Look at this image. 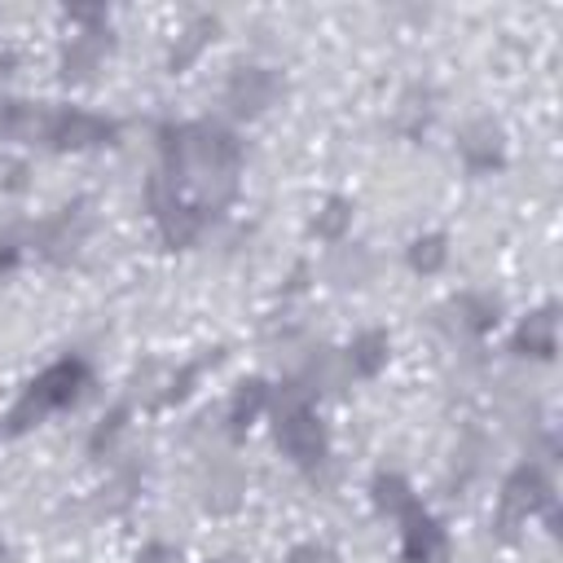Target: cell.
<instances>
[{"label": "cell", "mask_w": 563, "mask_h": 563, "mask_svg": "<svg viewBox=\"0 0 563 563\" xmlns=\"http://www.w3.org/2000/svg\"><path fill=\"white\" fill-rule=\"evenodd\" d=\"M163 150V180L176 194H194V207L202 216H216L233 189L242 167V145L220 123H167L158 132Z\"/></svg>", "instance_id": "cell-1"}, {"label": "cell", "mask_w": 563, "mask_h": 563, "mask_svg": "<svg viewBox=\"0 0 563 563\" xmlns=\"http://www.w3.org/2000/svg\"><path fill=\"white\" fill-rule=\"evenodd\" d=\"M84 383H88V365L79 361V356H66V361H57V365H48L35 383H26V391L18 396V405L9 409V418H4V431H26V427H35L48 409H62V405H70L79 391H84Z\"/></svg>", "instance_id": "cell-2"}, {"label": "cell", "mask_w": 563, "mask_h": 563, "mask_svg": "<svg viewBox=\"0 0 563 563\" xmlns=\"http://www.w3.org/2000/svg\"><path fill=\"white\" fill-rule=\"evenodd\" d=\"M308 387L303 383H290L282 396H277V444L299 462V466H321L325 462V449H330V440H325V427H321V418L308 409V396H303Z\"/></svg>", "instance_id": "cell-3"}, {"label": "cell", "mask_w": 563, "mask_h": 563, "mask_svg": "<svg viewBox=\"0 0 563 563\" xmlns=\"http://www.w3.org/2000/svg\"><path fill=\"white\" fill-rule=\"evenodd\" d=\"M545 501H550V479H545V471L532 466V462L515 466L510 479L501 484V497H497V532H501V537H515V528H519L532 510H541Z\"/></svg>", "instance_id": "cell-4"}, {"label": "cell", "mask_w": 563, "mask_h": 563, "mask_svg": "<svg viewBox=\"0 0 563 563\" xmlns=\"http://www.w3.org/2000/svg\"><path fill=\"white\" fill-rule=\"evenodd\" d=\"M282 92H286V79H282L277 70H268V66H238V70L229 75L224 101H229L233 114L255 119V114H264Z\"/></svg>", "instance_id": "cell-5"}, {"label": "cell", "mask_w": 563, "mask_h": 563, "mask_svg": "<svg viewBox=\"0 0 563 563\" xmlns=\"http://www.w3.org/2000/svg\"><path fill=\"white\" fill-rule=\"evenodd\" d=\"M119 136V128L101 114L88 110H48V128L44 141L53 150H92V145H110Z\"/></svg>", "instance_id": "cell-6"}, {"label": "cell", "mask_w": 563, "mask_h": 563, "mask_svg": "<svg viewBox=\"0 0 563 563\" xmlns=\"http://www.w3.org/2000/svg\"><path fill=\"white\" fill-rule=\"evenodd\" d=\"M88 224H92L88 202H84V198H79V202H66L48 224H40V251H44L48 260H70V255L79 251Z\"/></svg>", "instance_id": "cell-7"}, {"label": "cell", "mask_w": 563, "mask_h": 563, "mask_svg": "<svg viewBox=\"0 0 563 563\" xmlns=\"http://www.w3.org/2000/svg\"><path fill=\"white\" fill-rule=\"evenodd\" d=\"M400 523H405V532H400L405 563H449V541H444V528H440L431 515L413 510V515H405Z\"/></svg>", "instance_id": "cell-8"}, {"label": "cell", "mask_w": 563, "mask_h": 563, "mask_svg": "<svg viewBox=\"0 0 563 563\" xmlns=\"http://www.w3.org/2000/svg\"><path fill=\"white\" fill-rule=\"evenodd\" d=\"M106 53H110V35H106V26H88V31L70 35V44L62 48V79H66V84L92 79V70L101 66Z\"/></svg>", "instance_id": "cell-9"}, {"label": "cell", "mask_w": 563, "mask_h": 563, "mask_svg": "<svg viewBox=\"0 0 563 563\" xmlns=\"http://www.w3.org/2000/svg\"><path fill=\"white\" fill-rule=\"evenodd\" d=\"M457 150H462V158H466L471 172H493V167H501V158H506V141H501V128H497L493 119H475V123L462 132Z\"/></svg>", "instance_id": "cell-10"}, {"label": "cell", "mask_w": 563, "mask_h": 563, "mask_svg": "<svg viewBox=\"0 0 563 563\" xmlns=\"http://www.w3.org/2000/svg\"><path fill=\"white\" fill-rule=\"evenodd\" d=\"M559 347V312L545 303L537 312H528L515 330V352L519 356H537V361H550Z\"/></svg>", "instance_id": "cell-11"}, {"label": "cell", "mask_w": 563, "mask_h": 563, "mask_svg": "<svg viewBox=\"0 0 563 563\" xmlns=\"http://www.w3.org/2000/svg\"><path fill=\"white\" fill-rule=\"evenodd\" d=\"M48 110L31 101H0V141H44Z\"/></svg>", "instance_id": "cell-12"}, {"label": "cell", "mask_w": 563, "mask_h": 563, "mask_svg": "<svg viewBox=\"0 0 563 563\" xmlns=\"http://www.w3.org/2000/svg\"><path fill=\"white\" fill-rule=\"evenodd\" d=\"M369 493H374V506H378L383 515H391V519H405V515H413V510H418L409 479H405V475H396V471H378V475H374V484H369Z\"/></svg>", "instance_id": "cell-13"}, {"label": "cell", "mask_w": 563, "mask_h": 563, "mask_svg": "<svg viewBox=\"0 0 563 563\" xmlns=\"http://www.w3.org/2000/svg\"><path fill=\"white\" fill-rule=\"evenodd\" d=\"M264 405H268V383H264V378H246V383H238L233 396H229V431L242 435V431L260 418Z\"/></svg>", "instance_id": "cell-14"}, {"label": "cell", "mask_w": 563, "mask_h": 563, "mask_svg": "<svg viewBox=\"0 0 563 563\" xmlns=\"http://www.w3.org/2000/svg\"><path fill=\"white\" fill-rule=\"evenodd\" d=\"M216 35V18H207V13H198L185 31H180V40L172 44V53H167V70L176 75V70H185L202 48H207V40Z\"/></svg>", "instance_id": "cell-15"}, {"label": "cell", "mask_w": 563, "mask_h": 563, "mask_svg": "<svg viewBox=\"0 0 563 563\" xmlns=\"http://www.w3.org/2000/svg\"><path fill=\"white\" fill-rule=\"evenodd\" d=\"M387 365V334L383 330H365L356 334V343L347 347V369L361 378H374Z\"/></svg>", "instance_id": "cell-16"}, {"label": "cell", "mask_w": 563, "mask_h": 563, "mask_svg": "<svg viewBox=\"0 0 563 563\" xmlns=\"http://www.w3.org/2000/svg\"><path fill=\"white\" fill-rule=\"evenodd\" d=\"M449 260V238L444 233H422L409 242V264L413 273H440Z\"/></svg>", "instance_id": "cell-17"}, {"label": "cell", "mask_w": 563, "mask_h": 563, "mask_svg": "<svg viewBox=\"0 0 563 563\" xmlns=\"http://www.w3.org/2000/svg\"><path fill=\"white\" fill-rule=\"evenodd\" d=\"M325 273H330V282H339V286H361V282L369 277V255H365L361 246H352V251L343 246V251L330 255V268H325Z\"/></svg>", "instance_id": "cell-18"}, {"label": "cell", "mask_w": 563, "mask_h": 563, "mask_svg": "<svg viewBox=\"0 0 563 563\" xmlns=\"http://www.w3.org/2000/svg\"><path fill=\"white\" fill-rule=\"evenodd\" d=\"M453 312H457V321H462L466 330H475V334H484V330L497 325V299H488V295H462V299L453 303Z\"/></svg>", "instance_id": "cell-19"}, {"label": "cell", "mask_w": 563, "mask_h": 563, "mask_svg": "<svg viewBox=\"0 0 563 563\" xmlns=\"http://www.w3.org/2000/svg\"><path fill=\"white\" fill-rule=\"evenodd\" d=\"M347 224H352V202L347 198H325V207L317 211V224L312 229H317V238H330L334 242V238H343Z\"/></svg>", "instance_id": "cell-20"}, {"label": "cell", "mask_w": 563, "mask_h": 563, "mask_svg": "<svg viewBox=\"0 0 563 563\" xmlns=\"http://www.w3.org/2000/svg\"><path fill=\"white\" fill-rule=\"evenodd\" d=\"M123 427H128V409L119 405V409H110V413H106V418L92 427V435H88V449H92V457H101V453H106V449L119 440V431H123Z\"/></svg>", "instance_id": "cell-21"}, {"label": "cell", "mask_w": 563, "mask_h": 563, "mask_svg": "<svg viewBox=\"0 0 563 563\" xmlns=\"http://www.w3.org/2000/svg\"><path fill=\"white\" fill-rule=\"evenodd\" d=\"M282 563H339V554L325 550V545H295Z\"/></svg>", "instance_id": "cell-22"}, {"label": "cell", "mask_w": 563, "mask_h": 563, "mask_svg": "<svg viewBox=\"0 0 563 563\" xmlns=\"http://www.w3.org/2000/svg\"><path fill=\"white\" fill-rule=\"evenodd\" d=\"M136 563H180V554H176L172 545H163V541H154V545H145V550L136 554Z\"/></svg>", "instance_id": "cell-23"}, {"label": "cell", "mask_w": 563, "mask_h": 563, "mask_svg": "<svg viewBox=\"0 0 563 563\" xmlns=\"http://www.w3.org/2000/svg\"><path fill=\"white\" fill-rule=\"evenodd\" d=\"M13 260H18L13 251H0V273H4V268H13Z\"/></svg>", "instance_id": "cell-24"}, {"label": "cell", "mask_w": 563, "mask_h": 563, "mask_svg": "<svg viewBox=\"0 0 563 563\" xmlns=\"http://www.w3.org/2000/svg\"><path fill=\"white\" fill-rule=\"evenodd\" d=\"M9 66H13V57H9V53H0V79H9Z\"/></svg>", "instance_id": "cell-25"}, {"label": "cell", "mask_w": 563, "mask_h": 563, "mask_svg": "<svg viewBox=\"0 0 563 563\" xmlns=\"http://www.w3.org/2000/svg\"><path fill=\"white\" fill-rule=\"evenodd\" d=\"M211 563H238V559H233V554H224V559H211Z\"/></svg>", "instance_id": "cell-26"}, {"label": "cell", "mask_w": 563, "mask_h": 563, "mask_svg": "<svg viewBox=\"0 0 563 563\" xmlns=\"http://www.w3.org/2000/svg\"><path fill=\"white\" fill-rule=\"evenodd\" d=\"M0 559H4V545H0Z\"/></svg>", "instance_id": "cell-27"}]
</instances>
